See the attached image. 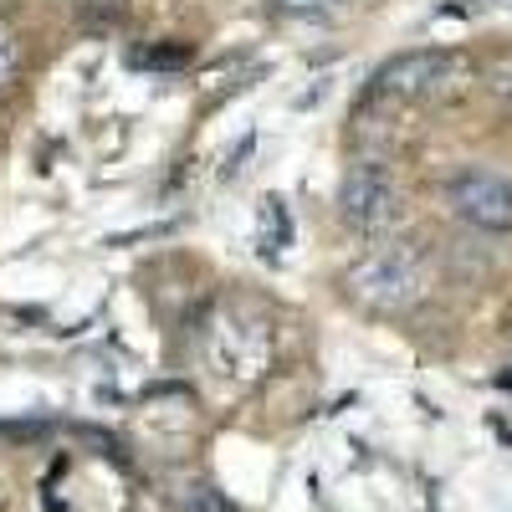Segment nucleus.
I'll return each mask as SVG.
<instances>
[{"mask_svg": "<svg viewBox=\"0 0 512 512\" xmlns=\"http://www.w3.org/2000/svg\"><path fill=\"white\" fill-rule=\"evenodd\" d=\"M344 282H349V292L359 297L364 308L405 313V308H415L425 297V287H431V262H425V251L410 246V241H384V246L359 256Z\"/></svg>", "mask_w": 512, "mask_h": 512, "instance_id": "f257e3e1", "label": "nucleus"}, {"mask_svg": "<svg viewBox=\"0 0 512 512\" xmlns=\"http://www.w3.org/2000/svg\"><path fill=\"white\" fill-rule=\"evenodd\" d=\"M205 364L226 384H256L272 364V328L251 308H221L205 323Z\"/></svg>", "mask_w": 512, "mask_h": 512, "instance_id": "f03ea898", "label": "nucleus"}, {"mask_svg": "<svg viewBox=\"0 0 512 512\" xmlns=\"http://www.w3.org/2000/svg\"><path fill=\"white\" fill-rule=\"evenodd\" d=\"M400 210H405L400 205V185H395V175L384 164L364 159V164H354L344 175V190H338V216H344L349 231L379 241V236H390L400 226Z\"/></svg>", "mask_w": 512, "mask_h": 512, "instance_id": "7ed1b4c3", "label": "nucleus"}, {"mask_svg": "<svg viewBox=\"0 0 512 512\" xmlns=\"http://www.w3.org/2000/svg\"><path fill=\"white\" fill-rule=\"evenodd\" d=\"M446 200L466 226L512 231V180L492 175V169H461V175L446 185Z\"/></svg>", "mask_w": 512, "mask_h": 512, "instance_id": "20e7f679", "label": "nucleus"}, {"mask_svg": "<svg viewBox=\"0 0 512 512\" xmlns=\"http://www.w3.org/2000/svg\"><path fill=\"white\" fill-rule=\"evenodd\" d=\"M451 72V52H436V47H420V52H405L395 62H384L374 72V98H425L441 88V77Z\"/></svg>", "mask_w": 512, "mask_h": 512, "instance_id": "39448f33", "label": "nucleus"}, {"mask_svg": "<svg viewBox=\"0 0 512 512\" xmlns=\"http://www.w3.org/2000/svg\"><path fill=\"white\" fill-rule=\"evenodd\" d=\"M287 241H292V221H287V205H282L277 195H267V200H262V256H267V262H277Z\"/></svg>", "mask_w": 512, "mask_h": 512, "instance_id": "423d86ee", "label": "nucleus"}, {"mask_svg": "<svg viewBox=\"0 0 512 512\" xmlns=\"http://www.w3.org/2000/svg\"><path fill=\"white\" fill-rule=\"evenodd\" d=\"M175 507H180V512H236L210 482H180V487H175Z\"/></svg>", "mask_w": 512, "mask_h": 512, "instance_id": "0eeeda50", "label": "nucleus"}, {"mask_svg": "<svg viewBox=\"0 0 512 512\" xmlns=\"http://www.w3.org/2000/svg\"><path fill=\"white\" fill-rule=\"evenodd\" d=\"M16 77H21V41L6 21H0V98L16 88Z\"/></svg>", "mask_w": 512, "mask_h": 512, "instance_id": "6e6552de", "label": "nucleus"}, {"mask_svg": "<svg viewBox=\"0 0 512 512\" xmlns=\"http://www.w3.org/2000/svg\"><path fill=\"white\" fill-rule=\"evenodd\" d=\"M272 6L282 16H333V11H344L349 0H272Z\"/></svg>", "mask_w": 512, "mask_h": 512, "instance_id": "1a4fd4ad", "label": "nucleus"}, {"mask_svg": "<svg viewBox=\"0 0 512 512\" xmlns=\"http://www.w3.org/2000/svg\"><path fill=\"white\" fill-rule=\"evenodd\" d=\"M190 52H134V67H185Z\"/></svg>", "mask_w": 512, "mask_h": 512, "instance_id": "9d476101", "label": "nucleus"}]
</instances>
